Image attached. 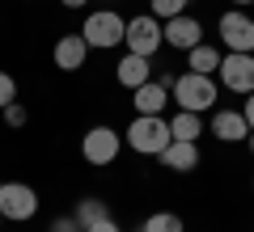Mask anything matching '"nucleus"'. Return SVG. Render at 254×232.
<instances>
[{"label":"nucleus","mask_w":254,"mask_h":232,"mask_svg":"<svg viewBox=\"0 0 254 232\" xmlns=\"http://www.w3.org/2000/svg\"><path fill=\"white\" fill-rule=\"evenodd\" d=\"M170 101L178 110L208 114V110H216V101H220V81L216 76H199V72H182V76H174V85H170Z\"/></svg>","instance_id":"nucleus-1"},{"label":"nucleus","mask_w":254,"mask_h":232,"mask_svg":"<svg viewBox=\"0 0 254 232\" xmlns=\"http://www.w3.org/2000/svg\"><path fill=\"white\" fill-rule=\"evenodd\" d=\"M174 131H170V118L165 114H136L127 123V148L136 156H161L170 148Z\"/></svg>","instance_id":"nucleus-2"},{"label":"nucleus","mask_w":254,"mask_h":232,"mask_svg":"<svg viewBox=\"0 0 254 232\" xmlns=\"http://www.w3.org/2000/svg\"><path fill=\"white\" fill-rule=\"evenodd\" d=\"M81 34H85V43H89V51H115V46H123L127 17L119 9H93V13H85Z\"/></svg>","instance_id":"nucleus-3"},{"label":"nucleus","mask_w":254,"mask_h":232,"mask_svg":"<svg viewBox=\"0 0 254 232\" xmlns=\"http://www.w3.org/2000/svg\"><path fill=\"white\" fill-rule=\"evenodd\" d=\"M216 38L225 51H246L254 55V17L246 9H225L216 17Z\"/></svg>","instance_id":"nucleus-4"},{"label":"nucleus","mask_w":254,"mask_h":232,"mask_svg":"<svg viewBox=\"0 0 254 232\" xmlns=\"http://www.w3.org/2000/svg\"><path fill=\"white\" fill-rule=\"evenodd\" d=\"M216 81H220L225 93H237V97L254 93V55L225 51V55H220V68H216Z\"/></svg>","instance_id":"nucleus-5"},{"label":"nucleus","mask_w":254,"mask_h":232,"mask_svg":"<svg viewBox=\"0 0 254 232\" xmlns=\"http://www.w3.org/2000/svg\"><path fill=\"white\" fill-rule=\"evenodd\" d=\"M0 215L9 224H30L38 215V190L26 182H0Z\"/></svg>","instance_id":"nucleus-6"},{"label":"nucleus","mask_w":254,"mask_h":232,"mask_svg":"<svg viewBox=\"0 0 254 232\" xmlns=\"http://www.w3.org/2000/svg\"><path fill=\"white\" fill-rule=\"evenodd\" d=\"M119 152H123V135H119L115 127H106V123L89 127V131L81 135V156L93 165V169H98V165H115Z\"/></svg>","instance_id":"nucleus-7"},{"label":"nucleus","mask_w":254,"mask_h":232,"mask_svg":"<svg viewBox=\"0 0 254 232\" xmlns=\"http://www.w3.org/2000/svg\"><path fill=\"white\" fill-rule=\"evenodd\" d=\"M161 21L153 17V13H136V17H127V34H123V46L131 55H148L153 59L157 51H161Z\"/></svg>","instance_id":"nucleus-8"},{"label":"nucleus","mask_w":254,"mask_h":232,"mask_svg":"<svg viewBox=\"0 0 254 232\" xmlns=\"http://www.w3.org/2000/svg\"><path fill=\"white\" fill-rule=\"evenodd\" d=\"M161 38H165V46H174V51L187 55L190 46H199V43H203V21H199V17H190V13H178V17L161 21Z\"/></svg>","instance_id":"nucleus-9"},{"label":"nucleus","mask_w":254,"mask_h":232,"mask_svg":"<svg viewBox=\"0 0 254 232\" xmlns=\"http://www.w3.org/2000/svg\"><path fill=\"white\" fill-rule=\"evenodd\" d=\"M208 131L216 135L220 143H246V135H250V123H246L242 110H229V106H216L208 118Z\"/></svg>","instance_id":"nucleus-10"},{"label":"nucleus","mask_w":254,"mask_h":232,"mask_svg":"<svg viewBox=\"0 0 254 232\" xmlns=\"http://www.w3.org/2000/svg\"><path fill=\"white\" fill-rule=\"evenodd\" d=\"M85 59H89V43H85V34H60V43L51 46V63L60 72H81Z\"/></svg>","instance_id":"nucleus-11"},{"label":"nucleus","mask_w":254,"mask_h":232,"mask_svg":"<svg viewBox=\"0 0 254 232\" xmlns=\"http://www.w3.org/2000/svg\"><path fill=\"white\" fill-rule=\"evenodd\" d=\"M157 72H153V59L148 55H131V51H123L119 55V63H115V81L123 85V89H140L144 81H153Z\"/></svg>","instance_id":"nucleus-12"},{"label":"nucleus","mask_w":254,"mask_h":232,"mask_svg":"<svg viewBox=\"0 0 254 232\" xmlns=\"http://www.w3.org/2000/svg\"><path fill=\"white\" fill-rule=\"evenodd\" d=\"M157 161L170 173H190V169H199L203 152H199V143H190V139H170V148H165Z\"/></svg>","instance_id":"nucleus-13"},{"label":"nucleus","mask_w":254,"mask_h":232,"mask_svg":"<svg viewBox=\"0 0 254 232\" xmlns=\"http://www.w3.org/2000/svg\"><path fill=\"white\" fill-rule=\"evenodd\" d=\"M131 106H136V114H165V106H174V101H170V89L153 76L140 89H131Z\"/></svg>","instance_id":"nucleus-14"},{"label":"nucleus","mask_w":254,"mask_h":232,"mask_svg":"<svg viewBox=\"0 0 254 232\" xmlns=\"http://www.w3.org/2000/svg\"><path fill=\"white\" fill-rule=\"evenodd\" d=\"M220 46H212V43H199V46H190L187 51V72H199V76H216V68H220Z\"/></svg>","instance_id":"nucleus-15"},{"label":"nucleus","mask_w":254,"mask_h":232,"mask_svg":"<svg viewBox=\"0 0 254 232\" xmlns=\"http://www.w3.org/2000/svg\"><path fill=\"white\" fill-rule=\"evenodd\" d=\"M170 131H174V139H190V143H199V135L208 131V123H203V114H195V110H174Z\"/></svg>","instance_id":"nucleus-16"},{"label":"nucleus","mask_w":254,"mask_h":232,"mask_svg":"<svg viewBox=\"0 0 254 232\" xmlns=\"http://www.w3.org/2000/svg\"><path fill=\"white\" fill-rule=\"evenodd\" d=\"M110 215V207L102 203V198H81V203L72 207V220H76V228H93L98 220H106Z\"/></svg>","instance_id":"nucleus-17"},{"label":"nucleus","mask_w":254,"mask_h":232,"mask_svg":"<svg viewBox=\"0 0 254 232\" xmlns=\"http://www.w3.org/2000/svg\"><path fill=\"white\" fill-rule=\"evenodd\" d=\"M140 228H144V232H187V224H182L174 211H153Z\"/></svg>","instance_id":"nucleus-18"},{"label":"nucleus","mask_w":254,"mask_h":232,"mask_svg":"<svg viewBox=\"0 0 254 232\" xmlns=\"http://www.w3.org/2000/svg\"><path fill=\"white\" fill-rule=\"evenodd\" d=\"M187 4L190 0H148V13H153L157 21H170V17H178V13H187Z\"/></svg>","instance_id":"nucleus-19"},{"label":"nucleus","mask_w":254,"mask_h":232,"mask_svg":"<svg viewBox=\"0 0 254 232\" xmlns=\"http://www.w3.org/2000/svg\"><path fill=\"white\" fill-rule=\"evenodd\" d=\"M0 118H4V127H13V131H17V127H26V123H30V110L21 106V101H9V106L0 110Z\"/></svg>","instance_id":"nucleus-20"},{"label":"nucleus","mask_w":254,"mask_h":232,"mask_svg":"<svg viewBox=\"0 0 254 232\" xmlns=\"http://www.w3.org/2000/svg\"><path fill=\"white\" fill-rule=\"evenodd\" d=\"M9 101H17V81H13L9 72L0 68V110L9 106Z\"/></svg>","instance_id":"nucleus-21"},{"label":"nucleus","mask_w":254,"mask_h":232,"mask_svg":"<svg viewBox=\"0 0 254 232\" xmlns=\"http://www.w3.org/2000/svg\"><path fill=\"white\" fill-rule=\"evenodd\" d=\"M85 232H123V228H119V224H115V220L106 215V220H98L93 228H85Z\"/></svg>","instance_id":"nucleus-22"},{"label":"nucleus","mask_w":254,"mask_h":232,"mask_svg":"<svg viewBox=\"0 0 254 232\" xmlns=\"http://www.w3.org/2000/svg\"><path fill=\"white\" fill-rule=\"evenodd\" d=\"M242 114H246V123H250V131H254V93H246V101H242Z\"/></svg>","instance_id":"nucleus-23"},{"label":"nucleus","mask_w":254,"mask_h":232,"mask_svg":"<svg viewBox=\"0 0 254 232\" xmlns=\"http://www.w3.org/2000/svg\"><path fill=\"white\" fill-rule=\"evenodd\" d=\"M64 9H85V4H89V0H60Z\"/></svg>","instance_id":"nucleus-24"},{"label":"nucleus","mask_w":254,"mask_h":232,"mask_svg":"<svg viewBox=\"0 0 254 232\" xmlns=\"http://www.w3.org/2000/svg\"><path fill=\"white\" fill-rule=\"evenodd\" d=\"M254 0H229V9H250Z\"/></svg>","instance_id":"nucleus-25"},{"label":"nucleus","mask_w":254,"mask_h":232,"mask_svg":"<svg viewBox=\"0 0 254 232\" xmlns=\"http://www.w3.org/2000/svg\"><path fill=\"white\" fill-rule=\"evenodd\" d=\"M246 148H250V152H254V131H250V135H246Z\"/></svg>","instance_id":"nucleus-26"},{"label":"nucleus","mask_w":254,"mask_h":232,"mask_svg":"<svg viewBox=\"0 0 254 232\" xmlns=\"http://www.w3.org/2000/svg\"><path fill=\"white\" fill-rule=\"evenodd\" d=\"M64 232H85V228H76V224H72V228H64Z\"/></svg>","instance_id":"nucleus-27"},{"label":"nucleus","mask_w":254,"mask_h":232,"mask_svg":"<svg viewBox=\"0 0 254 232\" xmlns=\"http://www.w3.org/2000/svg\"><path fill=\"white\" fill-rule=\"evenodd\" d=\"M0 224H4V215H0Z\"/></svg>","instance_id":"nucleus-28"},{"label":"nucleus","mask_w":254,"mask_h":232,"mask_svg":"<svg viewBox=\"0 0 254 232\" xmlns=\"http://www.w3.org/2000/svg\"><path fill=\"white\" fill-rule=\"evenodd\" d=\"M250 190H254V182H250Z\"/></svg>","instance_id":"nucleus-29"},{"label":"nucleus","mask_w":254,"mask_h":232,"mask_svg":"<svg viewBox=\"0 0 254 232\" xmlns=\"http://www.w3.org/2000/svg\"><path fill=\"white\" fill-rule=\"evenodd\" d=\"M136 232H144V228H136Z\"/></svg>","instance_id":"nucleus-30"}]
</instances>
